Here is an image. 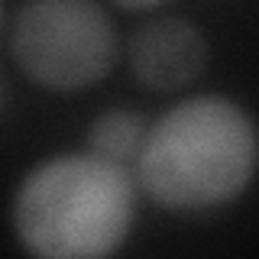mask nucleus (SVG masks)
Segmentation results:
<instances>
[{"mask_svg": "<svg viewBox=\"0 0 259 259\" xmlns=\"http://www.w3.org/2000/svg\"><path fill=\"white\" fill-rule=\"evenodd\" d=\"M136 185L126 165L94 152L39 162L20 182L10 204L13 233L42 259L110 256L130 237Z\"/></svg>", "mask_w": 259, "mask_h": 259, "instance_id": "f03ea898", "label": "nucleus"}, {"mask_svg": "<svg viewBox=\"0 0 259 259\" xmlns=\"http://www.w3.org/2000/svg\"><path fill=\"white\" fill-rule=\"evenodd\" d=\"M146 133H149V123L140 113L123 110V107L104 110L88 126V152L126 165V162H136L146 143Z\"/></svg>", "mask_w": 259, "mask_h": 259, "instance_id": "39448f33", "label": "nucleus"}, {"mask_svg": "<svg viewBox=\"0 0 259 259\" xmlns=\"http://www.w3.org/2000/svg\"><path fill=\"white\" fill-rule=\"evenodd\" d=\"M207 65V39L191 20L162 16L130 39V71L143 88L175 91L191 84Z\"/></svg>", "mask_w": 259, "mask_h": 259, "instance_id": "20e7f679", "label": "nucleus"}, {"mask_svg": "<svg viewBox=\"0 0 259 259\" xmlns=\"http://www.w3.org/2000/svg\"><path fill=\"white\" fill-rule=\"evenodd\" d=\"M259 165V130L233 97L198 94L165 110L146 133L136 178L168 210H210L240 198Z\"/></svg>", "mask_w": 259, "mask_h": 259, "instance_id": "f257e3e1", "label": "nucleus"}, {"mask_svg": "<svg viewBox=\"0 0 259 259\" xmlns=\"http://www.w3.org/2000/svg\"><path fill=\"white\" fill-rule=\"evenodd\" d=\"M0 107H4V84H0Z\"/></svg>", "mask_w": 259, "mask_h": 259, "instance_id": "0eeeda50", "label": "nucleus"}, {"mask_svg": "<svg viewBox=\"0 0 259 259\" xmlns=\"http://www.w3.org/2000/svg\"><path fill=\"white\" fill-rule=\"evenodd\" d=\"M117 7H126V10H149V7H159L165 0H113Z\"/></svg>", "mask_w": 259, "mask_h": 259, "instance_id": "423d86ee", "label": "nucleus"}, {"mask_svg": "<svg viewBox=\"0 0 259 259\" xmlns=\"http://www.w3.org/2000/svg\"><path fill=\"white\" fill-rule=\"evenodd\" d=\"M16 68L46 91L97 84L117 59V29L97 0H23L10 26Z\"/></svg>", "mask_w": 259, "mask_h": 259, "instance_id": "7ed1b4c3", "label": "nucleus"}]
</instances>
